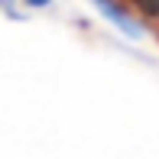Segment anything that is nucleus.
Segmentation results:
<instances>
[{
  "label": "nucleus",
  "instance_id": "f03ea898",
  "mask_svg": "<svg viewBox=\"0 0 159 159\" xmlns=\"http://www.w3.org/2000/svg\"><path fill=\"white\" fill-rule=\"evenodd\" d=\"M146 26H159V0H127Z\"/></svg>",
  "mask_w": 159,
  "mask_h": 159
},
{
  "label": "nucleus",
  "instance_id": "7ed1b4c3",
  "mask_svg": "<svg viewBox=\"0 0 159 159\" xmlns=\"http://www.w3.org/2000/svg\"><path fill=\"white\" fill-rule=\"evenodd\" d=\"M26 10H46V7H52V0H23Z\"/></svg>",
  "mask_w": 159,
  "mask_h": 159
},
{
  "label": "nucleus",
  "instance_id": "f257e3e1",
  "mask_svg": "<svg viewBox=\"0 0 159 159\" xmlns=\"http://www.w3.org/2000/svg\"><path fill=\"white\" fill-rule=\"evenodd\" d=\"M91 7H94L120 36H127V39H133V42H140L143 36H146V23L136 16V10L127 0H91Z\"/></svg>",
  "mask_w": 159,
  "mask_h": 159
}]
</instances>
